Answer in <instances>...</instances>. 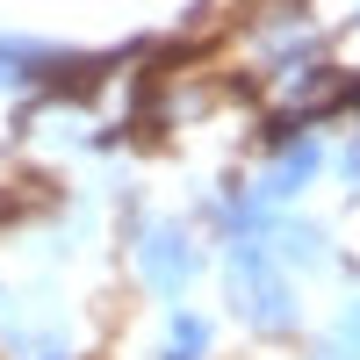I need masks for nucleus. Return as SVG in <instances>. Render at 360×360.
<instances>
[{
	"mask_svg": "<svg viewBox=\"0 0 360 360\" xmlns=\"http://www.w3.org/2000/svg\"><path fill=\"white\" fill-rule=\"evenodd\" d=\"M159 360H209V332H202L195 317L166 324V346H159Z\"/></svg>",
	"mask_w": 360,
	"mask_h": 360,
	"instance_id": "obj_2",
	"label": "nucleus"
},
{
	"mask_svg": "<svg viewBox=\"0 0 360 360\" xmlns=\"http://www.w3.org/2000/svg\"><path fill=\"white\" fill-rule=\"evenodd\" d=\"M144 274H152L159 288H180L195 274V245L180 238L173 224H159V231H144Z\"/></svg>",
	"mask_w": 360,
	"mask_h": 360,
	"instance_id": "obj_1",
	"label": "nucleus"
}]
</instances>
